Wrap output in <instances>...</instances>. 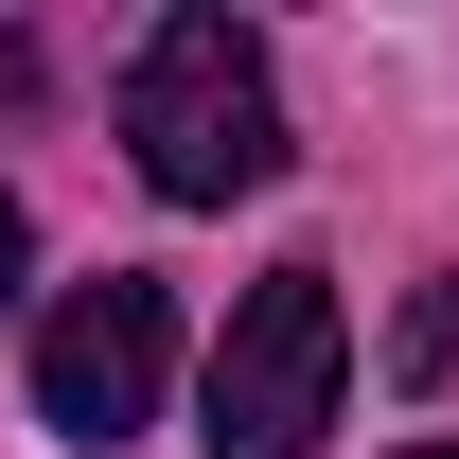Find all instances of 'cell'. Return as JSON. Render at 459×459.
Returning <instances> with one entry per match:
<instances>
[{
    "label": "cell",
    "mask_w": 459,
    "mask_h": 459,
    "mask_svg": "<svg viewBox=\"0 0 459 459\" xmlns=\"http://www.w3.org/2000/svg\"><path fill=\"white\" fill-rule=\"evenodd\" d=\"M442 371H459V283H424L406 300V389H442Z\"/></svg>",
    "instance_id": "277c9868"
},
{
    "label": "cell",
    "mask_w": 459,
    "mask_h": 459,
    "mask_svg": "<svg viewBox=\"0 0 459 459\" xmlns=\"http://www.w3.org/2000/svg\"><path fill=\"white\" fill-rule=\"evenodd\" d=\"M353 389V318H336V265H265V283L230 300L212 371H195V442L212 459H318Z\"/></svg>",
    "instance_id": "7a4b0ae2"
},
{
    "label": "cell",
    "mask_w": 459,
    "mask_h": 459,
    "mask_svg": "<svg viewBox=\"0 0 459 459\" xmlns=\"http://www.w3.org/2000/svg\"><path fill=\"white\" fill-rule=\"evenodd\" d=\"M424 459H459V442H424Z\"/></svg>",
    "instance_id": "8992f818"
},
{
    "label": "cell",
    "mask_w": 459,
    "mask_h": 459,
    "mask_svg": "<svg viewBox=\"0 0 459 459\" xmlns=\"http://www.w3.org/2000/svg\"><path fill=\"white\" fill-rule=\"evenodd\" d=\"M18 265H36V230H18V195H0V318H18Z\"/></svg>",
    "instance_id": "5b68a950"
},
{
    "label": "cell",
    "mask_w": 459,
    "mask_h": 459,
    "mask_svg": "<svg viewBox=\"0 0 459 459\" xmlns=\"http://www.w3.org/2000/svg\"><path fill=\"white\" fill-rule=\"evenodd\" d=\"M124 142L160 177L177 212H230V195H265L283 177V89H265V36L247 18H160L142 54H124Z\"/></svg>",
    "instance_id": "6da1fadb"
},
{
    "label": "cell",
    "mask_w": 459,
    "mask_h": 459,
    "mask_svg": "<svg viewBox=\"0 0 459 459\" xmlns=\"http://www.w3.org/2000/svg\"><path fill=\"white\" fill-rule=\"evenodd\" d=\"M160 371H177V300L142 283V265H89V283L36 318V424L89 442V459L160 424Z\"/></svg>",
    "instance_id": "3957f363"
}]
</instances>
